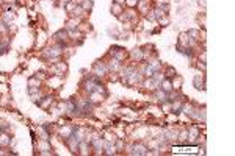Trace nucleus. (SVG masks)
Masks as SVG:
<instances>
[{
	"label": "nucleus",
	"mask_w": 235,
	"mask_h": 156,
	"mask_svg": "<svg viewBox=\"0 0 235 156\" xmlns=\"http://www.w3.org/2000/svg\"><path fill=\"white\" fill-rule=\"evenodd\" d=\"M130 148H132V150L129 152L130 155H140V156H141V155H147V148L144 147L143 144H140V145H133V147H130Z\"/></svg>",
	"instance_id": "nucleus-1"
},
{
	"label": "nucleus",
	"mask_w": 235,
	"mask_h": 156,
	"mask_svg": "<svg viewBox=\"0 0 235 156\" xmlns=\"http://www.w3.org/2000/svg\"><path fill=\"white\" fill-rule=\"evenodd\" d=\"M94 70L97 72L99 77H103V75H107V73H108V67H107L105 64H99V63H97V64L94 66Z\"/></svg>",
	"instance_id": "nucleus-2"
},
{
	"label": "nucleus",
	"mask_w": 235,
	"mask_h": 156,
	"mask_svg": "<svg viewBox=\"0 0 235 156\" xmlns=\"http://www.w3.org/2000/svg\"><path fill=\"white\" fill-rule=\"evenodd\" d=\"M204 75H201V73H198V75L195 77V87L196 89H204Z\"/></svg>",
	"instance_id": "nucleus-3"
},
{
	"label": "nucleus",
	"mask_w": 235,
	"mask_h": 156,
	"mask_svg": "<svg viewBox=\"0 0 235 156\" xmlns=\"http://www.w3.org/2000/svg\"><path fill=\"white\" fill-rule=\"evenodd\" d=\"M160 87H162L165 92H171V91H172V83H171V80H169V78H165L162 83H160Z\"/></svg>",
	"instance_id": "nucleus-4"
},
{
	"label": "nucleus",
	"mask_w": 235,
	"mask_h": 156,
	"mask_svg": "<svg viewBox=\"0 0 235 156\" xmlns=\"http://www.w3.org/2000/svg\"><path fill=\"white\" fill-rule=\"evenodd\" d=\"M190 38H188V35L186 33H180V38H179V45H182V47H190Z\"/></svg>",
	"instance_id": "nucleus-5"
},
{
	"label": "nucleus",
	"mask_w": 235,
	"mask_h": 156,
	"mask_svg": "<svg viewBox=\"0 0 235 156\" xmlns=\"http://www.w3.org/2000/svg\"><path fill=\"white\" fill-rule=\"evenodd\" d=\"M30 95H31V100L33 101H39V98H41V92L38 91V87H31L30 86Z\"/></svg>",
	"instance_id": "nucleus-6"
},
{
	"label": "nucleus",
	"mask_w": 235,
	"mask_h": 156,
	"mask_svg": "<svg viewBox=\"0 0 235 156\" xmlns=\"http://www.w3.org/2000/svg\"><path fill=\"white\" fill-rule=\"evenodd\" d=\"M132 58H133L135 61H141V59L144 58L143 50H141V49H135V50L132 52Z\"/></svg>",
	"instance_id": "nucleus-7"
},
{
	"label": "nucleus",
	"mask_w": 235,
	"mask_h": 156,
	"mask_svg": "<svg viewBox=\"0 0 235 156\" xmlns=\"http://www.w3.org/2000/svg\"><path fill=\"white\" fill-rule=\"evenodd\" d=\"M60 133H61V136H64V139H67L74 133V126H64V128H61Z\"/></svg>",
	"instance_id": "nucleus-8"
},
{
	"label": "nucleus",
	"mask_w": 235,
	"mask_h": 156,
	"mask_svg": "<svg viewBox=\"0 0 235 156\" xmlns=\"http://www.w3.org/2000/svg\"><path fill=\"white\" fill-rule=\"evenodd\" d=\"M108 67V70H118L121 67V64H119V61H118L116 58H113L112 61H110V64L107 66Z\"/></svg>",
	"instance_id": "nucleus-9"
},
{
	"label": "nucleus",
	"mask_w": 235,
	"mask_h": 156,
	"mask_svg": "<svg viewBox=\"0 0 235 156\" xmlns=\"http://www.w3.org/2000/svg\"><path fill=\"white\" fill-rule=\"evenodd\" d=\"M172 78H174V80L171 81V83H172V89H179V87L182 86V78L179 77V75H174Z\"/></svg>",
	"instance_id": "nucleus-10"
},
{
	"label": "nucleus",
	"mask_w": 235,
	"mask_h": 156,
	"mask_svg": "<svg viewBox=\"0 0 235 156\" xmlns=\"http://www.w3.org/2000/svg\"><path fill=\"white\" fill-rule=\"evenodd\" d=\"M44 55H46V56H52V58L55 56V58H57V56L61 55V50H60V49H50L49 52H46Z\"/></svg>",
	"instance_id": "nucleus-11"
},
{
	"label": "nucleus",
	"mask_w": 235,
	"mask_h": 156,
	"mask_svg": "<svg viewBox=\"0 0 235 156\" xmlns=\"http://www.w3.org/2000/svg\"><path fill=\"white\" fill-rule=\"evenodd\" d=\"M188 138L190 139L199 138V130H198V128H190V130H188Z\"/></svg>",
	"instance_id": "nucleus-12"
},
{
	"label": "nucleus",
	"mask_w": 235,
	"mask_h": 156,
	"mask_svg": "<svg viewBox=\"0 0 235 156\" xmlns=\"http://www.w3.org/2000/svg\"><path fill=\"white\" fill-rule=\"evenodd\" d=\"M77 27H79V20H77V19H75V20L71 19V20L67 22V30H75Z\"/></svg>",
	"instance_id": "nucleus-13"
},
{
	"label": "nucleus",
	"mask_w": 235,
	"mask_h": 156,
	"mask_svg": "<svg viewBox=\"0 0 235 156\" xmlns=\"http://www.w3.org/2000/svg\"><path fill=\"white\" fill-rule=\"evenodd\" d=\"M57 41H66L67 35H66V31H58V33H55V36H53Z\"/></svg>",
	"instance_id": "nucleus-14"
},
{
	"label": "nucleus",
	"mask_w": 235,
	"mask_h": 156,
	"mask_svg": "<svg viewBox=\"0 0 235 156\" xmlns=\"http://www.w3.org/2000/svg\"><path fill=\"white\" fill-rule=\"evenodd\" d=\"M112 11L115 13L116 16H119V14H121V11H122V6H121L119 3H113V6H112Z\"/></svg>",
	"instance_id": "nucleus-15"
},
{
	"label": "nucleus",
	"mask_w": 235,
	"mask_h": 156,
	"mask_svg": "<svg viewBox=\"0 0 235 156\" xmlns=\"http://www.w3.org/2000/svg\"><path fill=\"white\" fill-rule=\"evenodd\" d=\"M10 144V138L6 134H0V145H8Z\"/></svg>",
	"instance_id": "nucleus-16"
},
{
	"label": "nucleus",
	"mask_w": 235,
	"mask_h": 156,
	"mask_svg": "<svg viewBox=\"0 0 235 156\" xmlns=\"http://www.w3.org/2000/svg\"><path fill=\"white\" fill-rule=\"evenodd\" d=\"M165 75H166V78H172L174 75H177V73H176V70L172 69V67H168L166 72H165Z\"/></svg>",
	"instance_id": "nucleus-17"
},
{
	"label": "nucleus",
	"mask_w": 235,
	"mask_h": 156,
	"mask_svg": "<svg viewBox=\"0 0 235 156\" xmlns=\"http://www.w3.org/2000/svg\"><path fill=\"white\" fill-rule=\"evenodd\" d=\"M82 8H83L85 11H86V10H91V8H93V2H91V0H85L83 5H82Z\"/></svg>",
	"instance_id": "nucleus-18"
},
{
	"label": "nucleus",
	"mask_w": 235,
	"mask_h": 156,
	"mask_svg": "<svg viewBox=\"0 0 235 156\" xmlns=\"http://www.w3.org/2000/svg\"><path fill=\"white\" fill-rule=\"evenodd\" d=\"M158 22H160L162 25H163V24H165V25H168V24H169V17L165 14L163 17H158Z\"/></svg>",
	"instance_id": "nucleus-19"
},
{
	"label": "nucleus",
	"mask_w": 235,
	"mask_h": 156,
	"mask_svg": "<svg viewBox=\"0 0 235 156\" xmlns=\"http://www.w3.org/2000/svg\"><path fill=\"white\" fill-rule=\"evenodd\" d=\"M83 13H85V10L82 8V6H77V8H74V14H75V16H82Z\"/></svg>",
	"instance_id": "nucleus-20"
},
{
	"label": "nucleus",
	"mask_w": 235,
	"mask_h": 156,
	"mask_svg": "<svg viewBox=\"0 0 235 156\" xmlns=\"http://www.w3.org/2000/svg\"><path fill=\"white\" fill-rule=\"evenodd\" d=\"M28 84H30L31 87H34V86L38 87V86H39V81H38L36 78H30V81H28Z\"/></svg>",
	"instance_id": "nucleus-21"
},
{
	"label": "nucleus",
	"mask_w": 235,
	"mask_h": 156,
	"mask_svg": "<svg viewBox=\"0 0 235 156\" xmlns=\"http://www.w3.org/2000/svg\"><path fill=\"white\" fill-rule=\"evenodd\" d=\"M44 100H46L44 103H41V106H43V108H47V106H49V103H52V97H47Z\"/></svg>",
	"instance_id": "nucleus-22"
},
{
	"label": "nucleus",
	"mask_w": 235,
	"mask_h": 156,
	"mask_svg": "<svg viewBox=\"0 0 235 156\" xmlns=\"http://www.w3.org/2000/svg\"><path fill=\"white\" fill-rule=\"evenodd\" d=\"M138 2H140V0H126V3H127L129 6H136Z\"/></svg>",
	"instance_id": "nucleus-23"
},
{
	"label": "nucleus",
	"mask_w": 235,
	"mask_h": 156,
	"mask_svg": "<svg viewBox=\"0 0 235 156\" xmlns=\"http://www.w3.org/2000/svg\"><path fill=\"white\" fill-rule=\"evenodd\" d=\"M147 19H149V20H155V19H157V17H155V14H154V11L147 14Z\"/></svg>",
	"instance_id": "nucleus-24"
},
{
	"label": "nucleus",
	"mask_w": 235,
	"mask_h": 156,
	"mask_svg": "<svg viewBox=\"0 0 235 156\" xmlns=\"http://www.w3.org/2000/svg\"><path fill=\"white\" fill-rule=\"evenodd\" d=\"M3 25H5V22H3V20H0V31H2V33H3L5 30H6V28H5Z\"/></svg>",
	"instance_id": "nucleus-25"
},
{
	"label": "nucleus",
	"mask_w": 235,
	"mask_h": 156,
	"mask_svg": "<svg viewBox=\"0 0 235 156\" xmlns=\"http://www.w3.org/2000/svg\"><path fill=\"white\" fill-rule=\"evenodd\" d=\"M124 2H126V0H116L115 3H119V5H121V3H124Z\"/></svg>",
	"instance_id": "nucleus-26"
},
{
	"label": "nucleus",
	"mask_w": 235,
	"mask_h": 156,
	"mask_svg": "<svg viewBox=\"0 0 235 156\" xmlns=\"http://www.w3.org/2000/svg\"><path fill=\"white\" fill-rule=\"evenodd\" d=\"M69 2H71V0H61V3H63V5H66V3H69Z\"/></svg>",
	"instance_id": "nucleus-27"
},
{
	"label": "nucleus",
	"mask_w": 235,
	"mask_h": 156,
	"mask_svg": "<svg viewBox=\"0 0 235 156\" xmlns=\"http://www.w3.org/2000/svg\"><path fill=\"white\" fill-rule=\"evenodd\" d=\"M0 155H2V152H0Z\"/></svg>",
	"instance_id": "nucleus-28"
}]
</instances>
